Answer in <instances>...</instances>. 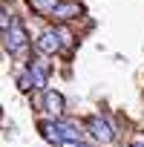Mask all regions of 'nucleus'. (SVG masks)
I'll list each match as a JSON object with an SVG mask.
<instances>
[{"instance_id":"obj_8","label":"nucleus","mask_w":144,"mask_h":147,"mask_svg":"<svg viewBox=\"0 0 144 147\" xmlns=\"http://www.w3.org/2000/svg\"><path fill=\"white\" fill-rule=\"evenodd\" d=\"M40 136H43L49 144H61V136H58V130H55V121H43V124H40Z\"/></svg>"},{"instance_id":"obj_11","label":"nucleus","mask_w":144,"mask_h":147,"mask_svg":"<svg viewBox=\"0 0 144 147\" xmlns=\"http://www.w3.org/2000/svg\"><path fill=\"white\" fill-rule=\"evenodd\" d=\"M9 23H12V15H9V9H0V32H3Z\"/></svg>"},{"instance_id":"obj_6","label":"nucleus","mask_w":144,"mask_h":147,"mask_svg":"<svg viewBox=\"0 0 144 147\" xmlns=\"http://www.w3.org/2000/svg\"><path fill=\"white\" fill-rule=\"evenodd\" d=\"M26 72H29V78H32V87H38V90L46 87V81H49V69H46L43 61H32Z\"/></svg>"},{"instance_id":"obj_5","label":"nucleus","mask_w":144,"mask_h":147,"mask_svg":"<svg viewBox=\"0 0 144 147\" xmlns=\"http://www.w3.org/2000/svg\"><path fill=\"white\" fill-rule=\"evenodd\" d=\"M49 15L55 20H72V18H81L84 15V6H78V3H61V0H58Z\"/></svg>"},{"instance_id":"obj_3","label":"nucleus","mask_w":144,"mask_h":147,"mask_svg":"<svg viewBox=\"0 0 144 147\" xmlns=\"http://www.w3.org/2000/svg\"><path fill=\"white\" fill-rule=\"evenodd\" d=\"M35 46L40 55H55L61 49V38H58V29H43L38 38H35Z\"/></svg>"},{"instance_id":"obj_9","label":"nucleus","mask_w":144,"mask_h":147,"mask_svg":"<svg viewBox=\"0 0 144 147\" xmlns=\"http://www.w3.org/2000/svg\"><path fill=\"white\" fill-rule=\"evenodd\" d=\"M58 3V0H29V6L35 12H52V6Z\"/></svg>"},{"instance_id":"obj_10","label":"nucleus","mask_w":144,"mask_h":147,"mask_svg":"<svg viewBox=\"0 0 144 147\" xmlns=\"http://www.w3.org/2000/svg\"><path fill=\"white\" fill-rule=\"evenodd\" d=\"M17 90H20V92H29V90H32V78H29V72H20V75H17Z\"/></svg>"},{"instance_id":"obj_2","label":"nucleus","mask_w":144,"mask_h":147,"mask_svg":"<svg viewBox=\"0 0 144 147\" xmlns=\"http://www.w3.org/2000/svg\"><path fill=\"white\" fill-rule=\"evenodd\" d=\"M87 130H89V136H92V138H98L101 144H110V141L115 138V130H112V124H110L107 118H101V115H92V118H87Z\"/></svg>"},{"instance_id":"obj_4","label":"nucleus","mask_w":144,"mask_h":147,"mask_svg":"<svg viewBox=\"0 0 144 147\" xmlns=\"http://www.w3.org/2000/svg\"><path fill=\"white\" fill-rule=\"evenodd\" d=\"M40 107H43V113H46V115H52V118H61V113H63L66 101H63V95H61L58 90H46V92H43V101H40Z\"/></svg>"},{"instance_id":"obj_13","label":"nucleus","mask_w":144,"mask_h":147,"mask_svg":"<svg viewBox=\"0 0 144 147\" xmlns=\"http://www.w3.org/2000/svg\"><path fill=\"white\" fill-rule=\"evenodd\" d=\"M135 147H144V144H135Z\"/></svg>"},{"instance_id":"obj_1","label":"nucleus","mask_w":144,"mask_h":147,"mask_svg":"<svg viewBox=\"0 0 144 147\" xmlns=\"http://www.w3.org/2000/svg\"><path fill=\"white\" fill-rule=\"evenodd\" d=\"M3 49L12 55V58H20L26 49H29V38H26V29H23V23L20 20H15L12 18V23L3 29Z\"/></svg>"},{"instance_id":"obj_7","label":"nucleus","mask_w":144,"mask_h":147,"mask_svg":"<svg viewBox=\"0 0 144 147\" xmlns=\"http://www.w3.org/2000/svg\"><path fill=\"white\" fill-rule=\"evenodd\" d=\"M55 130H58L61 141H75V138H81V130H78L75 121H55Z\"/></svg>"},{"instance_id":"obj_12","label":"nucleus","mask_w":144,"mask_h":147,"mask_svg":"<svg viewBox=\"0 0 144 147\" xmlns=\"http://www.w3.org/2000/svg\"><path fill=\"white\" fill-rule=\"evenodd\" d=\"M58 147H87V144H84L81 138H75V141H61Z\"/></svg>"}]
</instances>
